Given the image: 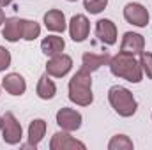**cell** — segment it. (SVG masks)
<instances>
[{"mask_svg": "<svg viewBox=\"0 0 152 150\" xmlns=\"http://www.w3.org/2000/svg\"><path fill=\"white\" fill-rule=\"evenodd\" d=\"M110 71L112 74L117 78H124L131 83H140L142 78H143V71H142V66L140 62H136L134 55H129V53H117L115 57L110 58Z\"/></svg>", "mask_w": 152, "mask_h": 150, "instance_id": "1", "label": "cell"}, {"mask_svg": "<svg viewBox=\"0 0 152 150\" xmlns=\"http://www.w3.org/2000/svg\"><path fill=\"white\" fill-rule=\"evenodd\" d=\"M69 99L78 106H88L94 101L92 95V78L90 73L85 69H80L69 79Z\"/></svg>", "mask_w": 152, "mask_h": 150, "instance_id": "2", "label": "cell"}, {"mask_svg": "<svg viewBox=\"0 0 152 150\" xmlns=\"http://www.w3.org/2000/svg\"><path fill=\"white\" fill-rule=\"evenodd\" d=\"M108 101H110L112 108L120 117H133L136 113V108H138L133 94L127 88L118 87V85H115L108 90Z\"/></svg>", "mask_w": 152, "mask_h": 150, "instance_id": "3", "label": "cell"}, {"mask_svg": "<svg viewBox=\"0 0 152 150\" xmlns=\"http://www.w3.org/2000/svg\"><path fill=\"white\" fill-rule=\"evenodd\" d=\"M4 127H2V134H4V141L9 145H18L21 141V125L16 120V117L11 111H7L4 117Z\"/></svg>", "mask_w": 152, "mask_h": 150, "instance_id": "4", "label": "cell"}, {"mask_svg": "<svg viewBox=\"0 0 152 150\" xmlns=\"http://www.w3.org/2000/svg\"><path fill=\"white\" fill-rule=\"evenodd\" d=\"M73 67V58L69 55L58 53L55 57H51L46 64V74L48 76H55V78H62L66 76Z\"/></svg>", "mask_w": 152, "mask_h": 150, "instance_id": "5", "label": "cell"}, {"mask_svg": "<svg viewBox=\"0 0 152 150\" xmlns=\"http://www.w3.org/2000/svg\"><path fill=\"white\" fill-rule=\"evenodd\" d=\"M124 18L127 23L142 28V27H147V23H149V11L142 4L131 2L124 7Z\"/></svg>", "mask_w": 152, "mask_h": 150, "instance_id": "6", "label": "cell"}, {"mask_svg": "<svg viewBox=\"0 0 152 150\" xmlns=\"http://www.w3.org/2000/svg\"><path fill=\"white\" fill-rule=\"evenodd\" d=\"M57 124L62 127V131H78L81 127V115L76 111V110H71V108H62L57 113Z\"/></svg>", "mask_w": 152, "mask_h": 150, "instance_id": "7", "label": "cell"}, {"mask_svg": "<svg viewBox=\"0 0 152 150\" xmlns=\"http://www.w3.org/2000/svg\"><path fill=\"white\" fill-rule=\"evenodd\" d=\"M88 32H90V23L87 20V16L83 14H75L69 21V34L71 39L75 42H83L85 39L88 37Z\"/></svg>", "mask_w": 152, "mask_h": 150, "instance_id": "8", "label": "cell"}, {"mask_svg": "<svg viewBox=\"0 0 152 150\" xmlns=\"http://www.w3.org/2000/svg\"><path fill=\"white\" fill-rule=\"evenodd\" d=\"M50 149L51 150H73V149H85V143L75 140L71 134H67V131L62 133H55L51 141H50Z\"/></svg>", "mask_w": 152, "mask_h": 150, "instance_id": "9", "label": "cell"}, {"mask_svg": "<svg viewBox=\"0 0 152 150\" xmlns=\"http://www.w3.org/2000/svg\"><path fill=\"white\" fill-rule=\"evenodd\" d=\"M96 36L101 42L112 46L117 42V27L112 20H99L96 23Z\"/></svg>", "mask_w": 152, "mask_h": 150, "instance_id": "10", "label": "cell"}, {"mask_svg": "<svg viewBox=\"0 0 152 150\" xmlns=\"http://www.w3.org/2000/svg\"><path fill=\"white\" fill-rule=\"evenodd\" d=\"M145 48V39L140 34L134 32H126L122 37V44H120V51L122 53H129V55H136L142 53Z\"/></svg>", "mask_w": 152, "mask_h": 150, "instance_id": "11", "label": "cell"}, {"mask_svg": "<svg viewBox=\"0 0 152 150\" xmlns=\"http://www.w3.org/2000/svg\"><path fill=\"white\" fill-rule=\"evenodd\" d=\"M110 55L108 53H85L83 57H81V69H85V71H88V73H94V71H97L99 67H103V66H106V64H110Z\"/></svg>", "mask_w": 152, "mask_h": 150, "instance_id": "12", "label": "cell"}, {"mask_svg": "<svg viewBox=\"0 0 152 150\" xmlns=\"http://www.w3.org/2000/svg\"><path fill=\"white\" fill-rule=\"evenodd\" d=\"M2 36L9 42H16L20 39H23V27H21V20L20 18H9L4 21V30Z\"/></svg>", "mask_w": 152, "mask_h": 150, "instance_id": "13", "label": "cell"}, {"mask_svg": "<svg viewBox=\"0 0 152 150\" xmlns=\"http://www.w3.org/2000/svg\"><path fill=\"white\" fill-rule=\"evenodd\" d=\"M2 87H4L11 95H21V94H25V90H27V83H25L23 76L16 74V73H11V74L5 76L4 81H2Z\"/></svg>", "mask_w": 152, "mask_h": 150, "instance_id": "14", "label": "cell"}, {"mask_svg": "<svg viewBox=\"0 0 152 150\" xmlns=\"http://www.w3.org/2000/svg\"><path fill=\"white\" fill-rule=\"evenodd\" d=\"M44 25L51 32H64L66 30V16L58 9H51L44 14Z\"/></svg>", "mask_w": 152, "mask_h": 150, "instance_id": "15", "label": "cell"}, {"mask_svg": "<svg viewBox=\"0 0 152 150\" xmlns=\"http://www.w3.org/2000/svg\"><path fill=\"white\" fill-rule=\"evenodd\" d=\"M64 48H66V42L58 36H48L41 41V50L46 57H55V55L62 53Z\"/></svg>", "mask_w": 152, "mask_h": 150, "instance_id": "16", "label": "cell"}, {"mask_svg": "<svg viewBox=\"0 0 152 150\" xmlns=\"http://www.w3.org/2000/svg\"><path fill=\"white\" fill-rule=\"evenodd\" d=\"M44 133H46V122L44 120H34V122H30V125H28V145L27 147H37V143L44 138Z\"/></svg>", "mask_w": 152, "mask_h": 150, "instance_id": "17", "label": "cell"}, {"mask_svg": "<svg viewBox=\"0 0 152 150\" xmlns=\"http://www.w3.org/2000/svg\"><path fill=\"white\" fill-rule=\"evenodd\" d=\"M36 92H37V95L41 97V99L48 101V99H53V97H55L57 87H55V83L48 78V74H42L41 78H39V83H37Z\"/></svg>", "mask_w": 152, "mask_h": 150, "instance_id": "18", "label": "cell"}, {"mask_svg": "<svg viewBox=\"0 0 152 150\" xmlns=\"http://www.w3.org/2000/svg\"><path fill=\"white\" fill-rule=\"evenodd\" d=\"M21 27H23V39L25 41H34L41 34V27H39V23H36V21L21 20Z\"/></svg>", "mask_w": 152, "mask_h": 150, "instance_id": "19", "label": "cell"}, {"mask_svg": "<svg viewBox=\"0 0 152 150\" xmlns=\"http://www.w3.org/2000/svg\"><path fill=\"white\" fill-rule=\"evenodd\" d=\"M110 150H133V141L126 136V134H117L110 140L108 143Z\"/></svg>", "mask_w": 152, "mask_h": 150, "instance_id": "20", "label": "cell"}, {"mask_svg": "<svg viewBox=\"0 0 152 150\" xmlns=\"http://www.w3.org/2000/svg\"><path fill=\"white\" fill-rule=\"evenodd\" d=\"M83 5L90 14H99L108 5V0H83Z\"/></svg>", "mask_w": 152, "mask_h": 150, "instance_id": "21", "label": "cell"}, {"mask_svg": "<svg viewBox=\"0 0 152 150\" xmlns=\"http://www.w3.org/2000/svg\"><path fill=\"white\" fill-rule=\"evenodd\" d=\"M140 66H142V71L147 74V78L152 79V53L149 51L140 53Z\"/></svg>", "mask_w": 152, "mask_h": 150, "instance_id": "22", "label": "cell"}, {"mask_svg": "<svg viewBox=\"0 0 152 150\" xmlns=\"http://www.w3.org/2000/svg\"><path fill=\"white\" fill-rule=\"evenodd\" d=\"M9 66H11V53H9V50L0 46V73L5 71Z\"/></svg>", "mask_w": 152, "mask_h": 150, "instance_id": "23", "label": "cell"}, {"mask_svg": "<svg viewBox=\"0 0 152 150\" xmlns=\"http://www.w3.org/2000/svg\"><path fill=\"white\" fill-rule=\"evenodd\" d=\"M4 21H5V14H4V11L0 9V25H2Z\"/></svg>", "mask_w": 152, "mask_h": 150, "instance_id": "24", "label": "cell"}, {"mask_svg": "<svg viewBox=\"0 0 152 150\" xmlns=\"http://www.w3.org/2000/svg\"><path fill=\"white\" fill-rule=\"evenodd\" d=\"M12 0H0V5H9Z\"/></svg>", "mask_w": 152, "mask_h": 150, "instance_id": "25", "label": "cell"}, {"mask_svg": "<svg viewBox=\"0 0 152 150\" xmlns=\"http://www.w3.org/2000/svg\"><path fill=\"white\" fill-rule=\"evenodd\" d=\"M2 127H4V118L0 117V129H2Z\"/></svg>", "mask_w": 152, "mask_h": 150, "instance_id": "26", "label": "cell"}, {"mask_svg": "<svg viewBox=\"0 0 152 150\" xmlns=\"http://www.w3.org/2000/svg\"><path fill=\"white\" fill-rule=\"evenodd\" d=\"M67 2H76V0H67Z\"/></svg>", "mask_w": 152, "mask_h": 150, "instance_id": "27", "label": "cell"}]
</instances>
